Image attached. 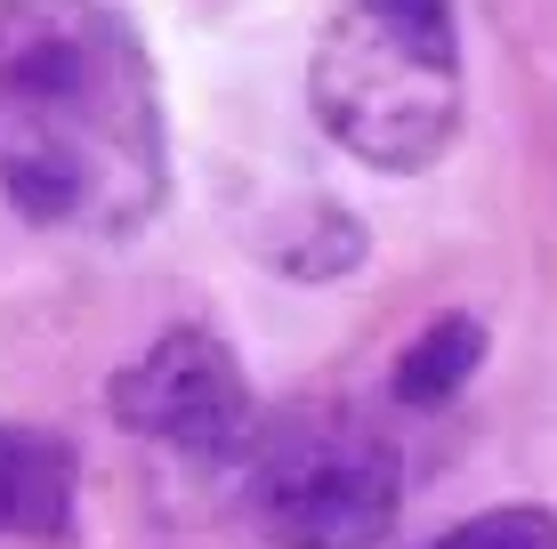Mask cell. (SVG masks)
Here are the masks:
<instances>
[{"instance_id":"2","label":"cell","mask_w":557,"mask_h":549,"mask_svg":"<svg viewBox=\"0 0 557 549\" xmlns=\"http://www.w3.org/2000/svg\"><path fill=\"white\" fill-rule=\"evenodd\" d=\"M460 16L453 0H348L315 33L307 113L363 170H436L460 138Z\"/></svg>"},{"instance_id":"1","label":"cell","mask_w":557,"mask_h":549,"mask_svg":"<svg viewBox=\"0 0 557 549\" xmlns=\"http://www.w3.org/2000/svg\"><path fill=\"white\" fill-rule=\"evenodd\" d=\"M0 195L89 242L138 235L170 202L162 89L106 0H0Z\"/></svg>"},{"instance_id":"3","label":"cell","mask_w":557,"mask_h":549,"mask_svg":"<svg viewBox=\"0 0 557 549\" xmlns=\"http://www.w3.org/2000/svg\"><path fill=\"white\" fill-rule=\"evenodd\" d=\"M243 501L275 549H380L405 509V461L339 404L267 421L243 452Z\"/></svg>"},{"instance_id":"4","label":"cell","mask_w":557,"mask_h":549,"mask_svg":"<svg viewBox=\"0 0 557 549\" xmlns=\"http://www.w3.org/2000/svg\"><path fill=\"white\" fill-rule=\"evenodd\" d=\"M113 428L186 452V461H243L259 437V396L243 355L202 324H170L106 380Z\"/></svg>"},{"instance_id":"5","label":"cell","mask_w":557,"mask_h":549,"mask_svg":"<svg viewBox=\"0 0 557 549\" xmlns=\"http://www.w3.org/2000/svg\"><path fill=\"white\" fill-rule=\"evenodd\" d=\"M0 541H73V445L0 428Z\"/></svg>"},{"instance_id":"8","label":"cell","mask_w":557,"mask_h":549,"mask_svg":"<svg viewBox=\"0 0 557 549\" xmlns=\"http://www.w3.org/2000/svg\"><path fill=\"white\" fill-rule=\"evenodd\" d=\"M429 549H557V509L542 501H509V509H476V517L445 525Z\"/></svg>"},{"instance_id":"6","label":"cell","mask_w":557,"mask_h":549,"mask_svg":"<svg viewBox=\"0 0 557 549\" xmlns=\"http://www.w3.org/2000/svg\"><path fill=\"white\" fill-rule=\"evenodd\" d=\"M485 348H493V332L476 324L469 308L429 315V324L405 339L396 372H388L396 404H412V412H445V404H460V396H469V380L485 372Z\"/></svg>"},{"instance_id":"7","label":"cell","mask_w":557,"mask_h":549,"mask_svg":"<svg viewBox=\"0 0 557 549\" xmlns=\"http://www.w3.org/2000/svg\"><path fill=\"white\" fill-rule=\"evenodd\" d=\"M363 251H372V235H363L339 202H307V211H299V235L275 251V267L299 275V283H332V275H348Z\"/></svg>"}]
</instances>
